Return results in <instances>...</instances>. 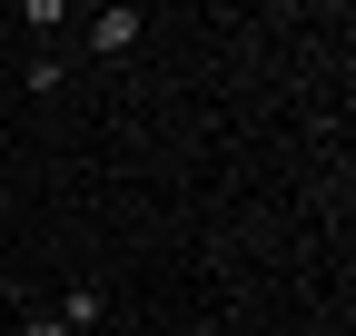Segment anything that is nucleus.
Listing matches in <instances>:
<instances>
[{
  "instance_id": "3",
  "label": "nucleus",
  "mask_w": 356,
  "mask_h": 336,
  "mask_svg": "<svg viewBox=\"0 0 356 336\" xmlns=\"http://www.w3.org/2000/svg\"><path fill=\"white\" fill-rule=\"evenodd\" d=\"M10 336H70V326H60V317H20Z\"/></svg>"
},
{
  "instance_id": "2",
  "label": "nucleus",
  "mask_w": 356,
  "mask_h": 336,
  "mask_svg": "<svg viewBox=\"0 0 356 336\" xmlns=\"http://www.w3.org/2000/svg\"><path fill=\"white\" fill-rule=\"evenodd\" d=\"M50 317H60L70 336H89V326H99V317H109V297H99V287H70V297H60Z\"/></svg>"
},
{
  "instance_id": "4",
  "label": "nucleus",
  "mask_w": 356,
  "mask_h": 336,
  "mask_svg": "<svg viewBox=\"0 0 356 336\" xmlns=\"http://www.w3.org/2000/svg\"><path fill=\"white\" fill-rule=\"evenodd\" d=\"M10 297H20V287H10V267H0V317H10Z\"/></svg>"
},
{
  "instance_id": "5",
  "label": "nucleus",
  "mask_w": 356,
  "mask_h": 336,
  "mask_svg": "<svg viewBox=\"0 0 356 336\" xmlns=\"http://www.w3.org/2000/svg\"><path fill=\"white\" fill-rule=\"evenodd\" d=\"M0 336H10V317H0Z\"/></svg>"
},
{
  "instance_id": "1",
  "label": "nucleus",
  "mask_w": 356,
  "mask_h": 336,
  "mask_svg": "<svg viewBox=\"0 0 356 336\" xmlns=\"http://www.w3.org/2000/svg\"><path fill=\"white\" fill-rule=\"evenodd\" d=\"M139 30H149V10H129V0H119V10H99V20H89V50H99V60H119V50H139Z\"/></svg>"
}]
</instances>
